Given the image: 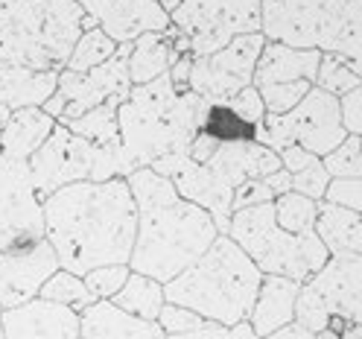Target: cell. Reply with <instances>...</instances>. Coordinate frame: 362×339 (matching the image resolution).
<instances>
[{
    "mask_svg": "<svg viewBox=\"0 0 362 339\" xmlns=\"http://www.w3.org/2000/svg\"><path fill=\"white\" fill-rule=\"evenodd\" d=\"M263 33L237 35L222 50L208 56H193L190 64V91L208 100L211 105H222L237 97L243 88L255 82L257 56L263 50Z\"/></svg>",
    "mask_w": 362,
    "mask_h": 339,
    "instance_id": "obj_12",
    "label": "cell"
},
{
    "mask_svg": "<svg viewBox=\"0 0 362 339\" xmlns=\"http://www.w3.org/2000/svg\"><path fill=\"white\" fill-rule=\"evenodd\" d=\"M79 339H82V336H79Z\"/></svg>",
    "mask_w": 362,
    "mask_h": 339,
    "instance_id": "obj_52",
    "label": "cell"
},
{
    "mask_svg": "<svg viewBox=\"0 0 362 339\" xmlns=\"http://www.w3.org/2000/svg\"><path fill=\"white\" fill-rule=\"evenodd\" d=\"M330 319L362 325V255H330L327 263L298 289L296 325L310 333H322Z\"/></svg>",
    "mask_w": 362,
    "mask_h": 339,
    "instance_id": "obj_8",
    "label": "cell"
},
{
    "mask_svg": "<svg viewBox=\"0 0 362 339\" xmlns=\"http://www.w3.org/2000/svg\"><path fill=\"white\" fill-rule=\"evenodd\" d=\"M9 115H12V111H9L6 105H0V126H4V123L9 120Z\"/></svg>",
    "mask_w": 362,
    "mask_h": 339,
    "instance_id": "obj_49",
    "label": "cell"
},
{
    "mask_svg": "<svg viewBox=\"0 0 362 339\" xmlns=\"http://www.w3.org/2000/svg\"><path fill=\"white\" fill-rule=\"evenodd\" d=\"M339 108H342V123L348 134H359L362 138V82L348 91L342 100H339Z\"/></svg>",
    "mask_w": 362,
    "mask_h": 339,
    "instance_id": "obj_42",
    "label": "cell"
},
{
    "mask_svg": "<svg viewBox=\"0 0 362 339\" xmlns=\"http://www.w3.org/2000/svg\"><path fill=\"white\" fill-rule=\"evenodd\" d=\"M228 105L234 115L243 120V123H248V126H257L263 117H266V105H263V97H260V91L255 85H248V88H243V91L237 94V97H231Z\"/></svg>",
    "mask_w": 362,
    "mask_h": 339,
    "instance_id": "obj_38",
    "label": "cell"
},
{
    "mask_svg": "<svg viewBox=\"0 0 362 339\" xmlns=\"http://www.w3.org/2000/svg\"><path fill=\"white\" fill-rule=\"evenodd\" d=\"M111 304L120 307L123 313L129 316H138V319H146V322H158L161 316V307L167 304L164 299V284L155 281V278H146L141 272H132L123 284V289L117 292Z\"/></svg>",
    "mask_w": 362,
    "mask_h": 339,
    "instance_id": "obj_26",
    "label": "cell"
},
{
    "mask_svg": "<svg viewBox=\"0 0 362 339\" xmlns=\"http://www.w3.org/2000/svg\"><path fill=\"white\" fill-rule=\"evenodd\" d=\"M152 170L158 176L170 178L181 199L208 211L211 219L216 222L219 234H228V222L234 214V188L211 164H199L190 158V152H178V155L158 158Z\"/></svg>",
    "mask_w": 362,
    "mask_h": 339,
    "instance_id": "obj_14",
    "label": "cell"
},
{
    "mask_svg": "<svg viewBox=\"0 0 362 339\" xmlns=\"http://www.w3.org/2000/svg\"><path fill=\"white\" fill-rule=\"evenodd\" d=\"M138 237V208L126 178L76 182L44 199V240L59 269L88 275L97 266L132 260Z\"/></svg>",
    "mask_w": 362,
    "mask_h": 339,
    "instance_id": "obj_1",
    "label": "cell"
},
{
    "mask_svg": "<svg viewBox=\"0 0 362 339\" xmlns=\"http://www.w3.org/2000/svg\"><path fill=\"white\" fill-rule=\"evenodd\" d=\"M117 108L120 100H108L97 108L85 111L82 117L64 123L74 134L90 141V144H100V146H117L120 144V126H117Z\"/></svg>",
    "mask_w": 362,
    "mask_h": 339,
    "instance_id": "obj_27",
    "label": "cell"
},
{
    "mask_svg": "<svg viewBox=\"0 0 362 339\" xmlns=\"http://www.w3.org/2000/svg\"><path fill=\"white\" fill-rule=\"evenodd\" d=\"M76 0H0V67L62 71L82 35Z\"/></svg>",
    "mask_w": 362,
    "mask_h": 339,
    "instance_id": "obj_5",
    "label": "cell"
},
{
    "mask_svg": "<svg viewBox=\"0 0 362 339\" xmlns=\"http://www.w3.org/2000/svg\"><path fill=\"white\" fill-rule=\"evenodd\" d=\"M30 173L38 199L44 202L56 190L76 182H108V178H126L123 149L90 144L74 134L64 123H56L50 138L30 158Z\"/></svg>",
    "mask_w": 362,
    "mask_h": 339,
    "instance_id": "obj_7",
    "label": "cell"
},
{
    "mask_svg": "<svg viewBox=\"0 0 362 339\" xmlns=\"http://www.w3.org/2000/svg\"><path fill=\"white\" fill-rule=\"evenodd\" d=\"M129 53H132V44H117V53L88 74H71L62 67L59 88H56V94L44 103V111H47L56 123H71V120L82 117L85 111L97 108L108 100L123 103L132 91Z\"/></svg>",
    "mask_w": 362,
    "mask_h": 339,
    "instance_id": "obj_11",
    "label": "cell"
},
{
    "mask_svg": "<svg viewBox=\"0 0 362 339\" xmlns=\"http://www.w3.org/2000/svg\"><path fill=\"white\" fill-rule=\"evenodd\" d=\"M132 275V269L126 263H115V266H97L90 269L88 275H82L88 292L94 296V301H111L123 289L126 278Z\"/></svg>",
    "mask_w": 362,
    "mask_h": 339,
    "instance_id": "obj_34",
    "label": "cell"
},
{
    "mask_svg": "<svg viewBox=\"0 0 362 339\" xmlns=\"http://www.w3.org/2000/svg\"><path fill=\"white\" fill-rule=\"evenodd\" d=\"M348 255H362V214L356 219V229L351 234V248H348Z\"/></svg>",
    "mask_w": 362,
    "mask_h": 339,
    "instance_id": "obj_46",
    "label": "cell"
},
{
    "mask_svg": "<svg viewBox=\"0 0 362 339\" xmlns=\"http://www.w3.org/2000/svg\"><path fill=\"white\" fill-rule=\"evenodd\" d=\"M275 208V222L289 234H310L315 231V217H319V202L289 190L272 202Z\"/></svg>",
    "mask_w": 362,
    "mask_h": 339,
    "instance_id": "obj_28",
    "label": "cell"
},
{
    "mask_svg": "<svg viewBox=\"0 0 362 339\" xmlns=\"http://www.w3.org/2000/svg\"><path fill=\"white\" fill-rule=\"evenodd\" d=\"M0 313H4V310H0Z\"/></svg>",
    "mask_w": 362,
    "mask_h": 339,
    "instance_id": "obj_51",
    "label": "cell"
},
{
    "mask_svg": "<svg viewBox=\"0 0 362 339\" xmlns=\"http://www.w3.org/2000/svg\"><path fill=\"white\" fill-rule=\"evenodd\" d=\"M228 237L252 258L263 275H281L304 284L327 263L330 252L319 234H289L275 222L272 202L231 214Z\"/></svg>",
    "mask_w": 362,
    "mask_h": 339,
    "instance_id": "obj_6",
    "label": "cell"
},
{
    "mask_svg": "<svg viewBox=\"0 0 362 339\" xmlns=\"http://www.w3.org/2000/svg\"><path fill=\"white\" fill-rule=\"evenodd\" d=\"M263 182H266V188H269L272 193H275V199L292 190V176H289V173H286L284 167H281L278 173H272V176H266V178H263Z\"/></svg>",
    "mask_w": 362,
    "mask_h": 339,
    "instance_id": "obj_44",
    "label": "cell"
},
{
    "mask_svg": "<svg viewBox=\"0 0 362 339\" xmlns=\"http://www.w3.org/2000/svg\"><path fill=\"white\" fill-rule=\"evenodd\" d=\"M260 281L263 272L252 258L228 234H219L196 263L164 284V299L193 310L205 322L234 328L248 322Z\"/></svg>",
    "mask_w": 362,
    "mask_h": 339,
    "instance_id": "obj_4",
    "label": "cell"
},
{
    "mask_svg": "<svg viewBox=\"0 0 362 339\" xmlns=\"http://www.w3.org/2000/svg\"><path fill=\"white\" fill-rule=\"evenodd\" d=\"M6 339H79V310L47 299H33L0 313Z\"/></svg>",
    "mask_w": 362,
    "mask_h": 339,
    "instance_id": "obj_18",
    "label": "cell"
},
{
    "mask_svg": "<svg viewBox=\"0 0 362 339\" xmlns=\"http://www.w3.org/2000/svg\"><path fill=\"white\" fill-rule=\"evenodd\" d=\"M322 50L315 47H289V44L266 41L257 56L255 67V88L266 85H284V82H315V71H319Z\"/></svg>",
    "mask_w": 362,
    "mask_h": 339,
    "instance_id": "obj_20",
    "label": "cell"
},
{
    "mask_svg": "<svg viewBox=\"0 0 362 339\" xmlns=\"http://www.w3.org/2000/svg\"><path fill=\"white\" fill-rule=\"evenodd\" d=\"M327 0H260V33L289 47H315Z\"/></svg>",
    "mask_w": 362,
    "mask_h": 339,
    "instance_id": "obj_17",
    "label": "cell"
},
{
    "mask_svg": "<svg viewBox=\"0 0 362 339\" xmlns=\"http://www.w3.org/2000/svg\"><path fill=\"white\" fill-rule=\"evenodd\" d=\"M342 339H362V325H351L345 333H339Z\"/></svg>",
    "mask_w": 362,
    "mask_h": 339,
    "instance_id": "obj_48",
    "label": "cell"
},
{
    "mask_svg": "<svg viewBox=\"0 0 362 339\" xmlns=\"http://www.w3.org/2000/svg\"><path fill=\"white\" fill-rule=\"evenodd\" d=\"M298 281H289L281 275H263L257 299H255V310L248 316V325L252 331L266 339L275 331L286 328L296 322V299H298Z\"/></svg>",
    "mask_w": 362,
    "mask_h": 339,
    "instance_id": "obj_22",
    "label": "cell"
},
{
    "mask_svg": "<svg viewBox=\"0 0 362 339\" xmlns=\"http://www.w3.org/2000/svg\"><path fill=\"white\" fill-rule=\"evenodd\" d=\"M158 325L167 336H178V333H190L196 328L205 325L202 316H196L193 310L187 307H178V304H164L161 307V316H158Z\"/></svg>",
    "mask_w": 362,
    "mask_h": 339,
    "instance_id": "obj_37",
    "label": "cell"
},
{
    "mask_svg": "<svg viewBox=\"0 0 362 339\" xmlns=\"http://www.w3.org/2000/svg\"><path fill=\"white\" fill-rule=\"evenodd\" d=\"M266 339H315V333H310V331H304L301 325H286V328H281V331H275L272 336H266Z\"/></svg>",
    "mask_w": 362,
    "mask_h": 339,
    "instance_id": "obj_45",
    "label": "cell"
},
{
    "mask_svg": "<svg viewBox=\"0 0 362 339\" xmlns=\"http://www.w3.org/2000/svg\"><path fill=\"white\" fill-rule=\"evenodd\" d=\"M38 299H47V301L74 307V310H85L88 304H94V296L88 292L85 281L74 272H67V269H56V272L44 281Z\"/></svg>",
    "mask_w": 362,
    "mask_h": 339,
    "instance_id": "obj_30",
    "label": "cell"
},
{
    "mask_svg": "<svg viewBox=\"0 0 362 339\" xmlns=\"http://www.w3.org/2000/svg\"><path fill=\"white\" fill-rule=\"evenodd\" d=\"M56 269L59 258L47 240L0 252V310H12L38 299L44 281Z\"/></svg>",
    "mask_w": 362,
    "mask_h": 339,
    "instance_id": "obj_15",
    "label": "cell"
},
{
    "mask_svg": "<svg viewBox=\"0 0 362 339\" xmlns=\"http://www.w3.org/2000/svg\"><path fill=\"white\" fill-rule=\"evenodd\" d=\"M115 53H117V41L115 38H108L100 27L85 30L79 35V41H76L71 59H67L64 71H71V74H88V71H94V67H100L103 62H108Z\"/></svg>",
    "mask_w": 362,
    "mask_h": 339,
    "instance_id": "obj_29",
    "label": "cell"
},
{
    "mask_svg": "<svg viewBox=\"0 0 362 339\" xmlns=\"http://www.w3.org/2000/svg\"><path fill=\"white\" fill-rule=\"evenodd\" d=\"M0 339H6V333H4V328H0Z\"/></svg>",
    "mask_w": 362,
    "mask_h": 339,
    "instance_id": "obj_50",
    "label": "cell"
},
{
    "mask_svg": "<svg viewBox=\"0 0 362 339\" xmlns=\"http://www.w3.org/2000/svg\"><path fill=\"white\" fill-rule=\"evenodd\" d=\"M278 158H281V167L289 173V176H296V173H301V170H307L310 164H315V161H322V158H315L313 152H307L304 146H298V144H292V146H284L281 152H278Z\"/></svg>",
    "mask_w": 362,
    "mask_h": 339,
    "instance_id": "obj_43",
    "label": "cell"
},
{
    "mask_svg": "<svg viewBox=\"0 0 362 339\" xmlns=\"http://www.w3.org/2000/svg\"><path fill=\"white\" fill-rule=\"evenodd\" d=\"M322 202L354 211V214H362V178H330Z\"/></svg>",
    "mask_w": 362,
    "mask_h": 339,
    "instance_id": "obj_36",
    "label": "cell"
},
{
    "mask_svg": "<svg viewBox=\"0 0 362 339\" xmlns=\"http://www.w3.org/2000/svg\"><path fill=\"white\" fill-rule=\"evenodd\" d=\"M266 202H275V193L266 188L263 178H248L234 190V211L243 208H255V205H266Z\"/></svg>",
    "mask_w": 362,
    "mask_h": 339,
    "instance_id": "obj_41",
    "label": "cell"
},
{
    "mask_svg": "<svg viewBox=\"0 0 362 339\" xmlns=\"http://www.w3.org/2000/svg\"><path fill=\"white\" fill-rule=\"evenodd\" d=\"M345 138L348 132L342 123L339 97L322 91L315 85L292 111H286V115H266L255 126V141L269 146L272 152H281L284 146L298 144L315 158H325Z\"/></svg>",
    "mask_w": 362,
    "mask_h": 339,
    "instance_id": "obj_9",
    "label": "cell"
},
{
    "mask_svg": "<svg viewBox=\"0 0 362 339\" xmlns=\"http://www.w3.org/2000/svg\"><path fill=\"white\" fill-rule=\"evenodd\" d=\"M56 120L44 108H21L12 111L9 120L0 132V152L18 158V161H30L41 149V144L50 138Z\"/></svg>",
    "mask_w": 362,
    "mask_h": 339,
    "instance_id": "obj_24",
    "label": "cell"
},
{
    "mask_svg": "<svg viewBox=\"0 0 362 339\" xmlns=\"http://www.w3.org/2000/svg\"><path fill=\"white\" fill-rule=\"evenodd\" d=\"M315 50L342 56L362 76V0H327Z\"/></svg>",
    "mask_w": 362,
    "mask_h": 339,
    "instance_id": "obj_19",
    "label": "cell"
},
{
    "mask_svg": "<svg viewBox=\"0 0 362 339\" xmlns=\"http://www.w3.org/2000/svg\"><path fill=\"white\" fill-rule=\"evenodd\" d=\"M59 88V71H30V67H0V105L9 111L44 108Z\"/></svg>",
    "mask_w": 362,
    "mask_h": 339,
    "instance_id": "obj_23",
    "label": "cell"
},
{
    "mask_svg": "<svg viewBox=\"0 0 362 339\" xmlns=\"http://www.w3.org/2000/svg\"><path fill=\"white\" fill-rule=\"evenodd\" d=\"M208 108L211 103L193 91L175 94L167 74L146 85H132L129 97L117 108L126 176L152 167L164 155L190 152Z\"/></svg>",
    "mask_w": 362,
    "mask_h": 339,
    "instance_id": "obj_3",
    "label": "cell"
},
{
    "mask_svg": "<svg viewBox=\"0 0 362 339\" xmlns=\"http://www.w3.org/2000/svg\"><path fill=\"white\" fill-rule=\"evenodd\" d=\"M327 185H330V176H327V170L322 167V161H315V164H310L307 170H301V173L292 176V190L301 193V196H310V199H315V202L325 199Z\"/></svg>",
    "mask_w": 362,
    "mask_h": 339,
    "instance_id": "obj_39",
    "label": "cell"
},
{
    "mask_svg": "<svg viewBox=\"0 0 362 339\" xmlns=\"http://www.w3.org/2000/svg\"><path fill=\"white\" fill-rule=\"evenodd\" d=\"M202 132L211 134L219 144H231V141H255V126L243 123L228 105H211L205 123H202Z\"/></svg>",
    "mask_w": 362,
    "mask_h": 339,
    "instance_id": "obj_32",
    "label": "cell"
},
{
    "mask_svg": "<svg viewBox=\"0 0 362 339\" xmlns=\"http://www.w3.org/2000/svg\"><path fill=\"white\" fill-rule=\"evenodd\" d=\"M310 82H284V85H266L257 88L263 105H266V115H286V111L296 108L307 94H310Z\"/></svg>",
    "mask_w": 362,
    "mask_h": 339,
    "instance_id": "obj_35",
    "label": "cell"
},
{
    "mask_svg": "<svg viewBox=\"0 0 362 339\" xmlns=\"http://www.w3.org/2000/svg\"><path fill=\"white\" fill-rule=\"evenodd\" d=\"M170 24L190 41L193 56H208L237 35L260 33V0H181Z\"/></svg>",
    "mask_w": 362,
    "mask_h": 339,
    "instance_id": "obj_10",
    "label": "cell"
},
{
    "mask_svg": "<svg viewBox=\"0 0 362 339\" xmlns=\"http://www.w3.org/2000/svg\"><path fill=\"white\" fill-rule=\"evenodd\" d=\"M79 336L82 339H167L158 322L129 316L111 301H94L79 310Z\"/></svg>",
    "mask_w": 362,
    "mask_h": 339,
    "instance_id": "obj_21",
    "label": "cell"
},
{
    "mask_svg": "<svg viewBox=\"0 0 362 339\" xmlns=\"http://www.w3.org/2000/svg\"><path fill=\"white\" fill-rule=\"evenodd\" d=\"M322 167L330 178H362V138L348 134L333 152L322 158Z\"/></svg>",
    "mask_w": 362,
    "mask_h": 339,
    "instance_id": "obj_33",
    "label": "cell"
},
{
    "mask_svg": "<svg viewBox=\"0 0 362 339\" xmlns=\"http://www.w3.org/2000/svg\"><path fill=\"white\" fill-rule=\"evenodd\" d=\"M134 208H138V237H134L129 269L155 281H173L219 237L208 211L181 199L170 178L152 167L126 176Z\"/></svg>",
    "mask_w": 362,
    "mask_h": 339,
    "instance_id": "obj_2",
    "label": "cell"
},
{
    "mask_svg": "<svg viewBox=\"0 0 362 339\" xmlns=\"http://www.w3.org/2000/svg\"><path fill=\"white\" fill-rule=\"evenodd\" d=\"M44 240V202L35 193L30 161L0 152V252Z\"/></svg>",
    "mask_w": 362,
    "mask_h": 339,
    "instance_id": "obj_13",
    "label": "cell"
},
{
    "mask_svg": "<svg viewBox=\"0 0 362 339\" xmlns=\"http://www.w3.org/2000/svg\"><path fill=\"white\" fill-rule=\"evenodd\" d=\"M362 82V76L354 71V67L336 53H322V62H319V71H315V88H322V91L333 94L342 100L348 91Z\"/></svg>",
    "mask_w": 362,
    "mask_h": 339,
    "instance_id": "obj_31",
    "label": "cell"
},
{
    "mask_svg": "<svg viewBox=\"0 0 362 339\" xmlns=\"http://www.w3.org/2000/svg\"><path fill=\"white\" fill-rule=\"evenodd\" d=\"M167 339H260V336L252 331V325H248V322L234 325V328L205 322L202 328H196L190 333H178V336H167Z\"/></svg>",
    "mask_w": 362,
    "mask_h": 339,
    "instance_id": "obj_40",
    "label": "cell"
},
{
    "mask_svg": "<svg viewBox=\"0 0 362 339\" xmlns=\"http://www.w3.org/2000/svg\"><path fill=\"white\" fill-rule=\"evenodd\" d=\"M181 56L173 47V24L164 33H146L132 41L129 53V79L132 85H146L170 74V67Z\"/></svg>",
    "mask_w": 362,
    "mask_h": 339,
    "instance_id": "obj_25",
    "label": "cell"
},
{
    "mask_svg": "<svg viewBox=\"0 0 362 339\" xmlns=\"http://www.w3.org/2000/svg\"><path fill=\"white\" fill-rule=\"evenodd\" d=\"M155 4H158V6H161V9L167 12V15H173V12L178 9V4H181V0H155Z\"/></svg>",
    "mask_w": 362,
    "mask_h": 339,
    "instance_id": "obj_47",
    "label": "cell"
},
{
    "mask_svg": "<svg viewBox=\"0 0 362 339\" xmlns=\"http://www.w3.org/2000/svg\"><path fill=\"white\" fill-rule=\"evenodd\" d=\"M82 12L117 44H132L146 33H164L170 15L155 0H76Z\"/></svg>",
    "mask_w": 362,
    "mask_h": 339,
    "instance_id": "obj_16",
    "label": "cell"
}]
</instances>
